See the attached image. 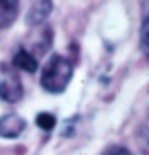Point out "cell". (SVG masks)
Returning a JSON list of instances; mask_svg holds the SVG:
<instances>
[{"mask_svg": "<svg viewBox=\"0 0 149 155\" xmlns=\"http://www.w3.org/2000/svg\"><path fill=\"white\" fill-rule=\"evenodd\" d=\"M18 16V0H0V29H8Z\"/></svg>", "mask_w": 149, "mask_h": 155, "instance_id": "cell-5", "label": "cell"}, {"mask_svg": "<svg viewBox=\"0 0 149 155\" xmlns=\"http://www.w3.org/2000/svg\"><path fill=\"white\" fill-rule=\"evenodd\" d=\"M141 49L147 51V21L143 23V29H141Z\"/></svg>", "mask_w": 149, "mask_h": 155, "instance_id": "cell-9", "label": "cell"}, {"mask_svg": "<svg viewBox=\"0 0 149 155\" xmlns=\"http://www.w3.org/2000/svg\"><path fill=\"white\" fill-rule=\"evenodd\" d=\"M0 98L6 102H18L23 98V84L16 78L15 71L2 70V78H0Z\"/></svg>", "mask_w": 149, "mask_h": 155, "instance_id": "cell-2", "label": "cell"}, {"mask_svg": "<svg viewBox=\"0 0 149 155\" xmlns=\"http://www.w3.org/2000/svg\"><path fill=\"white\" fill-rule=\"evenodd\" d=\"M51 8H53V2L51 0H37L31 6L29 15H27V23L29 27H39L47 21V16L51 15Z\"/></svg>", "mask_w": 149, "mask_h": 155, "instance_id": "cell-4", "label": "cell"}, {"mask_svg": "<svg viewBox=\"0 0 149 155\" xmlns=\"http://www.w3.org/2000/svg\"><path fill=\"white\" fill-rule=\"evenodd\" d=\"M12 65L16 70H23V71H37V57L29 53V49H18L15 53V59H12Z\"/></svg>", "mask_w": 149, "mask_h": 155, "instance_id": "cell-6", "label": "cell"}, {"mask_svg": "<svg viewBox=\"0 0 149 155\" xmlns=\"http://www.w3.org/2000/svg\"><path fill=\"white\" fill-rule=\"evenodd\" d=\"M37 124H39L43 131H51L55 127V116L49 114V112H39L37 114Z\"/></svg>", "mask_w": 149, "mask_h": 155, "instance_id": "cell-7", "label": "cell"}, {"mask_svg": "<svg viewBox=\"0 0 149 155\" xmlns=\"http://www.w3.org/2000/svg\"><path fill=\"white\" fill-rule=\"evenodd\" d=\"M74 76V65L63 55H51L41 71V86L51 94L63 92Z\"/></svg>", "mask_w": 149, "mask_h": 155, "instance_id": "cell-1", "label": "cell"}, {"mask_svg": "<svg viewBox=\"0 0 149 155\" xmlns=\"http://www.w3.org/2000/svg\"><path fill=\"white\" fill-rule=\"evenodd\" d=\"M104 155H133L127 147H110L108 151H104Z\"/></svg>", "mask_w": 149, "mask_h": 155, "instance_id": "cell-8", "label": "cell"}, {"mask_svg": "<svg viewBox=\"0 0 149 155\" xmlns=\"http://www.w3.org/2000/svg\"><path fill=\"white\" fill-rule=\"evenodd\" d=\"M25 118L18 114H4L0 118V137L4 139H16L21 133L25 131Z\"/></svg>", "mask_w": 149, "mask_h": 155, "instance_id": "cell-3", "label": "cell"}]
</instances>
